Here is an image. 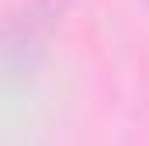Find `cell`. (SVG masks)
<instances>
[]
</instances>
